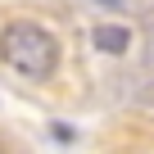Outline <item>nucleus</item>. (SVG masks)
<instances>
[{"mask_svg": "<svg viewBox=\"0 0 154 154\" xmlns=\"http://www.w3.org/2000/svg\"><path fill=\"white\" fill-rule=\"evenodd\" d=\"M109 5H113V0H109Z\"/></svg>", "mask_w": 154, "mask_h": 154, "instance_id": "obj_3", "label": "nucleus"}, {"mask_svg": "<svg viewBox=\"0 0 154 154\" xmlns=\"http://www.w3.org/2000/svg\"><path fill=\"white\" fill-rule=\"evenodd\" d=\"M91 41H95L104 54H122L131 36H127V27H118V23H104V27H95V32H91Z\"/></svg>", "mask_w": 154, "mask_h": 154, "instance_id": "obj_2", "label": "nucleus"}, {"mask_svg": "<svg viewBox=\"0 0 154 154\" xmlns=\"http://www.w3.org/2000/svg\"><path fill=\"white\" fill-rule=\"evenodd\" d=\"M0 59L23 77H50L59 63V41L41 23H9L0 32Z\"/></svg>", "mask_w": 154, "mask_h": 154, "instance_id": "obj_1", "label": "nucleus"}]
</instances>
